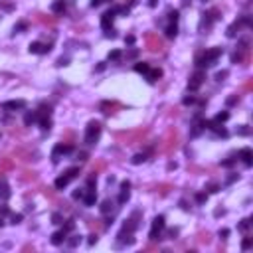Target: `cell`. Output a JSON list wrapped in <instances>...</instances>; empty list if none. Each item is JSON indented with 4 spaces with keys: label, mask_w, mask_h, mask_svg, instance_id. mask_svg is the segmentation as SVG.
<instances>
[{
    "label": "cell",
    "mask_w": 253,
    "mask_h": 253,
    "mask_svg": "<svg viewBox=\"0 0 253 253\" xmlns=\"http://www.w3.org/2000/svg\"><path fill=\"white\" fill-rule=\"evenodd\" d=\"M71 150H73L71 144H61V142L56 144V148H53V152H52V160H53V162H57L61 154H69Z\"/></svg>",
    "instance_id": "cell-4"
},
{
    "label": "cell",
    "mask_w": 253,
    "mask_h": 253,
    "mask_svg": "<svg viewBox=\"0 0 253 253\" xmlns=\"http://www.w3.org/2000/svg\"><path fill=\"white\" fill-rule=\"evenodd\" d=\"M57 66H67V60H63V57H61V60L57 61Z\"/></svg>",
    "instance_id": "cell-42"
},
{
    "label": "cell",
    "mask_w": 253,
    "mask_h": 253,
    "mask_svg": "<svg viewBox=\"0 0 253 253\" xmlns=\"http://www.w3.org/2000/svg\"><path fill=\"white\" fill-rule=\"evenodd\" d=\"M0 198H2V200H8L10 198V186L6 184V180L0 182Z\"/></svg>",
    "instance_id": "cell-15"
},
{
    "label": "cell",
    "mask_w": 253,
    "mask_h": 253,
    "mask_svg": "<svg viewBox=\"0 0 253 253\" xmlns=\"http://www.w3.org/2000/svg\"><path fill=\"white\" fill-rule=\"evenodd\" d=\"M247 229H249V219H243L239 224V231H247Z\"/></svg>",
    "instance_id": "cell-26"
},
{
    "label": "cell",
    "mask_w": 253,
    "mask_h": 253,
    "mask_svg": "<svg viewBox=\"0 0 253 253\" xmlns=\"http://www.w3.org/2000/svg\"><path fill=\"white\" fill-rule=\"evenodd\" d=\"M113 18H115V10H109V12L103 14V18H101V26H103V30H109L111 28Z\"/></svg>",
    "instance_id": "cell-7"
},
{
    "label": "cell",
    "mask_w": 253,
    "mask_h": 253,
    "mask_svg": "<svg viewBox=\"0 0 253 253\" xmlns=\"http://www.w3.org/2000/svg\"><path fill=\"white\" fill-rule=\"evenodd\" d=\"M101 2H103V0H91V6H93V8H95V6H99V4H101Z\"/></svg>",
    "instance_id": "cell-39"
},
{
    "label": "cell",
    "mask_w": 253,
    "mask_h": 253,
    "mask_svg": "<svg viewBox=\"0 0 253 253\" xmlns=\"http://www.w3.org/2000/svg\"><path fill=\"white\" fill-rule=\"evenodd\" d=\"M184 105H192V103H196V97L190 95V97H184V101H182Z\"/></svg>",
    "instance_id": "cell-27"
},
{
    "label": "cell",
    "mask_w": 253,
    "mask_h": 253,
    "mask_svg": "<svg viewBox=\"0 0 253 253\" xmlns=\"http://www.w3.org/2000/svg\"><path fill=\"white\" fill-rule=\"evenodd\" d=\"M237 133H239V134H247V133H249V131H247V129H245V127H241V129H239V131H237Z\"/></svg>",
    "instance_id": "cell-41"
},
{
    "label": "cell",
    "mask_w": 253,
    "mask_h": 253,
    "mask_svg": "<svg viewBox=\"0 0 253 253\" xmlns=\"http://www.w3.org/2000/svg\"><path fill=\"white\" fill-rule=\"evenodd\" d=\"M239 156L243 158V164H245V166H251V164H253V160H251V158H253L251 148H241V150H239Z\"/></svg>",
    "instance_id": "cell-11"
},
{
    "label": "cell",
    "mask_w": 253,
    "mask_h": 253,
    "mask_svg": "<svg viewBox=\"0 0 253 253\" xmlns=\"http://www.w3.org/2000/svg\"><path fill=\"white\" fill-rule=\"evenodd\" d=\"M131 184L129 182H123L121 184V196H119V204H125L127 200H129V196H131Z\"/></svg>",
    "instance_id": "cell-9"
},
{
    "label": "cell",
    "mask_w": 253,
    "mask_h": 253,
    "mask_svg": "<svg viewBox=\"0 0 253 253\" xmlns=\"http://www.w3.org/2000/svg\"><path fill=\"white\" fill-rule=\"evenodd\" d=\"M99 134H101V125L97 121H91L89 125H87V129H85V142H87V144L97 142Z\"/></svg>",
    "instance_id": "cell-2"
},
{
    "label": "cell",
    "mask_w": 253,
    "mask_h": 253,
    "mask_svg": "<svg viewBox=\"0 0 253 253\" xmlns=\"http://www.w3.org/2000/svg\"><path fill=\"white\" fill-rule=\"evenodd\" d=\"M111 210H113V202H111V200H105L103 206H101V212H103V214H109Z\"/></svg>",
    "instance_id": "cell-21"
},
{
    "label": "cell",
    "mask_w": 253,
    "mask_h": 253,
    "mask_svg": "<svg viewBox=\"0 0 253 253\" xmlns=\"http://www.w3.org/2000/svg\"><path fill=\"white\" fill-rule=\"evenodd\" d=\"M73 228H75V224H73V222H67V224H66V228H63V231L67 233V231H71Z\"/></svg>",
    "instance_id": "cell-33"
},
{
    "label": "cell",
    "mask_w": 253,
    "mask_h": 253,
    "mask_svg": "<svg viewBox=\"0 0 253 253\" xmlns=\"http://www.w3.org/2000/svg\"><path fill=\"white\" fill-rule=\"evenodd\" d=\"M204 77H206V75H204L202 71H198L196 75H194V77H192V81H190V85H188V87H190V91H196L198 87H200V85H202V81H204Z\"/></svg>",
    "instance_id": "cell-8"
},
{
    "label": "cell",
    "mask_w": 253,
    "mask_h": 253,
    "mask_svg": "<svg viewBox=\"0 0 253 253\" xmlns=\"http://www.w3.org/2000/svg\"><path fill=\"white\" fill-rule=\"evenodd\" d=\"M66 237H67V233H66V231H56V233H53L52 235V243L53 245H61L63 243V241H66Z\"/></svg>",
    "instance_id": "cell-13"
},
{
    "label": "cell",
    "mask_w": 253,
    "mask_h": 253,
    "mask_svg": "<svg viewBox=\"0 0 253 253\" xmlns=\"http://www.w3.org/2000/svg\"><path fill=\"white\" fill-rule=\"evenodd\" d=\"M109 60H113V61L121 60V52H119V50H113V52L109 53Z\"/></svg>",
    "instance_id": "cell-25"
},
{
    "label": "cell",
    "mask_w": 253,
    "mask_h": 253,
    "mask_svg": "<svg viewBox=\"0 0 253 253\" xmlns=\"http://www.w3.org/2000/svg\"><path fill=\"white\" fill-rule=\"evenodd\" d=\"M228 235H229L228 229H222V231H219V237H228Z\"/></svg>",
    "instance_id": "cell-37"
},
{
    "label": "cell",
    "mask_w": 253,
    "mask_h": 253,
    "mask_svg": "<svg viewBox=\"0 0 253 253\" xmlns=\"http://www.w3.org/2000/svg\"><path fill=\"white\" fill-rule=\"evenodd\" d=\"M219 56H222V47H214V50H210V52H206V53H202V56L196 57V66H198V67L214 66Z\"/></svg>",
    "instance_id": "cell-1"
},
{
    "label": "cell",
    "mask_w": 253,
    "mask_h": 253,
    "mask_svg": "<svg viewBox=\"0 0 253 253\" xmlns=\"http://www.w3.org/2000/svg\"><path fill=\"white\" fill-rule=\"evenodd\" d=\"M71 180H73V178H71L69 174H63V176H60V178L56 180V188H57V190H63V188H66Z\"/></svg>",
    "instance_id": "cell-12"
},
{
    "label": "cell",
    "mask_w": 253,
    "mask_h": 253,
    "mask_svg": "<svg viewBox=\"0 0 253 253\" xmlns=\"http://www.w3.org/2000/svg\"><path fill=\"white\" fill-rule=\"evenodd\" d=\"M231 61H233V63H239V61H241V53H233V56H231Z\"/></svg>",
    "instance_id": "cell-34"
},
{
    "label": "cell",
    "mask_w": 253,
    "mask_h": 253,
    "mask_svg": "<svg viewBox=\"0 0 253 253\" xmlns=\"http://www.w3.org/2000/svg\"><path fill=\"white\" fill-rule=\"evenodd\" d=\"M61 219H63L61 214H53V216H52V222H53V224H63Z\"/></svg>",
    "instance_id": "cell-28"
},
{
    "label": "cell",
    "mask_w": 253,
    "mask_h": 253,
    "mask_svg": "<svg viewBox=\"0 0 253 253\" xmlns=\"http://www.w3.org/2000/svg\"><path fill=\"white\" fill-rule=\"evenodd\" d=\"M235 178H237V174H233V176H229V178H228V184H231V182H233Z\"/></svg>",
    "instance_id": "cell-43"
},
{
    "label": "cell",
    "mask_w": 253,
    "mask_h": 253,
    "mask_svg": "<svg viewBox=\"0 0 253 253\" xmlns=\"http://www.w3.org/2000/svg\"><path fill=\"white\" fill-rule=\"evenodd\" d=\"M22 222V214H14L12 216V224H20Z\"/></svg>",
    "instance_id": "cell-31"
},
{
    "label": "cell",
    "mask_w": 253,
    "mask_h": 253,
    "mask_svg": "<svg viewBox=\"0 0 253 253\" xmlns=\"http://www.w3.org/2000/svg\"><path fill=\"white\" fill-rule=\"evenodd\" d=\"M26 28H28V24H18V26H16V28H14V32H20V30H26Z\"/></svg>",
    "instance_id": "cell-36"
},
{
    "label": "cell",
    "mask_w": 253,
    "mask_h": 253,
    "mask_svg": "<svg viewBox=\"0 0 253 253\" xmlns=\"http://www.w3.org/2000/svg\"><path fill=\"white\" fill-rule=\"evenodd\" d=\"M204 2H206V0H204Z\"/></svg>",
    "instance_id": "cell-44"
},
{
    "label": "cell",
    "mask_w": 253,
    "mask_h": 253,
    "mask_svg": "<svg viewBox=\"0 0 253 253\" xmlns=\"http://www.w3.org/2000/svg\"><path fill=\"white\" fill-rule=\"evenodd\" d=\"M83 204L85 206H93V204L97 202V192H95V188H85V194H83Z\"/></svg>",
    "instance_id": "cell-5"
},
{
    "label": "cell",
    "mask_w": 253,
    "mask_h": 253,
    "mask_svg": "<svg viewBox=\"0 0 253 253\" xmlns=\"http://www.w3.org/2000/svg\"><path fill=\"white\" fill-rule=\"evenodd\" d=\"M63 10H66V2H63V0H56V2L52 4V12L63 14Z\"/></svg>",
    "instance_id": "cell-16"
},
{
    "label": "cell",
    "mask_w": 253,
    "mask_h": 253,
    "mask_svg": "<svg viewBox=\"0 0 253 253\" xmlns=\"http://www.w3.org/2000/svg\"><path fill=\"white\" fill-rule=\"evenodd\" d=\"M158 77H162V69H148V73H147V79L150 83H154Z\"/></svg>",
    "instance_id": "cell-14"
},
{
    "label": "cell",
    "mask_w": 253,
    "mask_h": 253,
    "mask_svg": "<svg viewBox=\"0 0 253 253\" xmlns=\"http://www.w3.org/2000/svg\"><path fill=\"white\" fill-rule=\"evenodd\" d=\"M97 241V235H89V245H93Z\"/></svg>",
    "instance_id": "cell-38"
},
{
    "label": "cell",
    "mask_w": 253,
    "mask_h": 253,
    "mask_svg": "<svg viewBox=\"0 0 253 253\" xmlns=\"http://www.w3.org/2000/svg\"><path fill=\"white\" fill-rule=\"evenodd\" d=\"M38 121V111H32V113H26L24 115V123H26V127H30L32 123H36Z\"/></svg>",
    "instance_id": "cell-17"
},
{
    "label": "cell",
    "mask_w": 253,
    "mask_h": 253,
    "mask_svg": "<svg viewBox=\"0 0 253 253\" xmlns=\"http://www.w3.org/2000/svg\"><path fill=\"white\" fill-rule=\"evenodd\" d=\"M24 107H26V101H22V99H16V101H6V103H2V109H8V111L24 109Z\"/></svg>",
    "instance_id": "cell-6"
},
{
    "label": "cell",
    "mask_w": 253,
    "mask_h": 253,
    "mask_svg": "<svg viewBox=\"0 0 253 253\" xmlns=\"http://www.w3.org/2000/svg\"><path fill=\"white\" fill-rule=\"evenodd\" d=\"M206 200H208V196H206V194H198V196H196V202H198V204H204Z\"/></svg>",
    "instance_id": "cell-30"
},
{
    "label": "cell",
    "mask_w": 253,
    "mask_h": 253,
    "mask_svg": "<svg viewBox=\"0 0 253 253\" xmlns=\"http://www.w3.org/2000/svg\"><path fill=\"white\" fill-rule=\"evenodd\" d=\"M162 229H164V216H156L152 219V229H150L148 237L150 239H158V235H160Z\"/></svg>",
    "instance_id": "cell-3"
},
{
    "label": "cell",
    "mask_w": 253,
    "mask_h": 253,
    "mask_svg": "<svg viewBox=\"0 0 253 253\" xmlns=\"http://www.w3.org/2000/svg\"><path fill=\"white\" fill-rule=\"evenodd\" d=\"M30 52L32 53H47L50 52V46L40 44V42H34V44H30Z\"/></svg>",
    "instance_id": "cell-10"
},
{
    "label": "cell",
    "mask_w": 253,
    "mask_h": 253,
    "mask_svg": "<svg viewBox=\"0 0 253 253\" xmlns=\"http://www.w3.org/2000/svg\"><path fill=\"white\" fill-rule=\"evenodd\" d=\"M229 119V113L228 111H222V113H218V115H216V119H214V121H216V123H224V121H228Z\"/></svg>",
    "instance_id": "cell-20"
},
{
    "label": "cell",
    "mask_w": 253,
    "mask_h": 253,
    "mask_svg": "<svg viewBox=\"0 0 253 253\" xmlns=\"http://www.w3.org/2000/svg\"><path fill=\"white\" fill-rule=\"evenodd\" d=\"M224 77H228V71H219V73H216V79H218V81H222Z\"/></svg>",
    "instance_id": "cell-35"
},
{
    "label": "cell",
    "mask_w": 253,
    "mask_h": 253,
    "mask_svg": "<svg viewBox=\"0 0 253 253\" xmlns=\"http://www.w3.org/2000/svg\"><path fill=\"white\" fill-rule=\"evenodd\" d=\"M148 69H150V66L148 63H137V66H134V71H138V73H148Z\"/></svg>",
    "instance_id": "cell-19"
},
{
    "label": "cell",
    "mask_w": 253,
    "mask_h": 253,
    "mask_svg": "<svg viewBox=\"0 0 253 253\" xmlns=\"http://www.w3.org/2000/svg\"><path fill=\"white\" fill-rule=\"evenodd\" d=\"M249 247H251V237H245L243 243H241V249H249Z\"/></svg>",
    "instance_id": "cell-29"
},
{
    "label": "cell",
    "mask_w": 253,
    "mask_h": 253,
    "mask_svg": "<svg viewBox=\"0 0 253 253\" xmlns=\"http://www.w3.org/2000/svg\"><path fill=\"white\" fill-rule=\"evenodd\" d=\"M233 162H235V158H228V160H224V162H222V166H225V168H229V166L233 164Z\"/></svg>",
    "instance_id": "cell-32"
},
{
    "label": "cell",
    "mask_w": 253,
    "mask_h": 253,
    "mask_svg": "<svg viewBox=\"0 0 253 253\" xmlns=\"http://www.w3.org/2000/svg\"><path fill=\"white\" fill-rule=\"evenodd\" d=\"M168 20H170V24H176V20H178V12H176V10H170V12H168Z\"/></svg>",
    "instance_id": "cell-23"
},
{
    "label": "cell",
    "mask_w": 253,
    "mask_h": 253,
    "mask_svg": "<svg viewBox=\"0 0 253 253\" xmlns=\"http://www.w3.org/2000/svg\"><path fill=\"white\" fill-rule=\"evenodd\" d=\"M235 101H237V97H229V99H228V105H233Z\"/></svg>",
    "instance_id": "cell-40"
},
{
    "label": "cell",
    "mask_w": 253,
    "mask_h": 253,
    "mask_svg": "<svg viewBox=\"0 0 253 253\" xmlns=\"http://www.w3.org/2000/svg\"><path fill=\"white\" fill-rule=\"evenodd\" d=\"M176 34H178L176 24H168V26H166V36H168V38H176Z\"/></svg>",
    "instance_id": "cell-18"
},
{
    "label": "cell",
    "mask_w": 253,
    "mask_h": 253,
    "mask_svg": "<svg viewBox=\"0 0 253 253\" xmlns=\"http://www.w3.org/2000/svg\"><path fill=\"white\" fill-rule=\"evenodd\" d=\"M144 160H147L144 154H134L133 156V164H141V162H144Z\"/></svg>",
    "instance_id": "cell-22"
},
{
    "label": "cell",
    "mask_w": 253,
    "mask_h": 253,
    "mask_svg": "<svg viewBox=\"0 0 253 253\" xmlns=\"http://www.w3.org/2000/svg\"><path fill=\"white\" fill-rule=\"evenodd\" d=\"M79 241H81V237H79V235H73V237L67 241V245L69 247H75V245H79Z\"/></svg>",
    "instance_id": "cell-24"
}]
</instances>
